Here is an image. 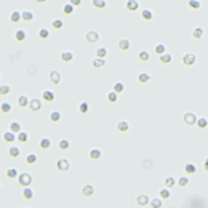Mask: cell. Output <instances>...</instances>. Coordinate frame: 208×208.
Returning a JSON list of instances; mask_svg holds the SVG:
<instances>
[{
  "mask_svg": "<svg viewBox=\"0 0 208 208\" xmlns=\"http://www.w3.org/2000/svg\"><path fill=\"white\" fill-rule=\"evenodd\" d=\"M19 19H22V11L14 10V11H11V13H10V21L11 22H18Z\"/></svg>",
  "mask_w": 208,
  "mask_h": 208,
  "instance_id": "17",
  "label": "cell"
},
{
  "mask_svg": "<svg viewBox=\"0 0 208 208\" xmlns=\"http://www.w3.org/2000/svg\"><path fill=\"white\" fill-rule=\"evenodd\" d=\"M61 72L59 70H56V69H53L51 72H50V80H51V83L54 85H58V83H61Z\"/></svg>",
  "mask_w": 208,
  "mask_h": 208,
  "instance_id": "8",
  "label": "cell"
},
{
  "mask_svg": "<svg viewBox=\"0 0 208 208\" xmlns=\"http://www.w3.org/2000/svg\"><path fill=\"white\" fill-rule=\"evenodd\" d=\"M19 154H21V149H19L18 146H11L8 149V155L11 157V159H18Z\"/></svg>",
  "mask_w": 208,
  "mask_h": 208,
  "instance_id": "19",
  "label": "cell"
},
{
  "mask_svg": "<svg viewBox=\"0 0 208 208\" xmlns=\"http://www.w3.org/2000/svg\"><path fill=\"white\" fill-rule=\"evenodd\" d=\"M117 130H119L120 133H125L130 130V123H128L127 120H120L119 123H117Z\"/></svg>",
  "mask_w": 208,
  "mask_h": 208,
  "instance_id": "15",
  "label": "cell"
},
{
  "mask_svg": "<svg viewBox=\"0 0 208 208\" xmlns=\"http://www.w3.org/2000/svg\"><path fill=\"white\" fill-rule=\"evenodd\" d=\"M155 53L159 54V56H160V54H163V53H167V46H165L163 43H159L155 46Z\"/></svg>",
  "mask_w": 208,
  "mask_h": 208,
  "instance_id": "50",
  "label": "cell"
},
{
  "mask_svg": "<svg viewBox=\"0 0 208 208\" xmlns=\"http://www.w3.org/2000/svg\"><path fill=\"white\" fill-rule=\"evenodd\" d=\"M112 90H114V91H117V93L120 95V93L125 90V85L122 83V82H115V83H114V87H112Z\"/></svg>",
  "mask_w": 208,
  "mask_h": 208,
  "instance_id": "43",
  "label": "cell"
},
{
  "mask_svg": "<svg viewBox=\"0 0 208 208\" xmlns=\"http://www.w3.org/2000/svg\"><path fill=\"white\" fill-rule=\"evenodd\" d=\"M125 7H127V10H130V11H136L139 8V2L138 0H127Z\"/></svg>",
  "mask_w": 208,
  "mask_h": 208,
  "instance_id": "12",
  "label": "cell"
},
{
  "mask_svg": "<svg viewBox=\"0 0 208 208\" xmlns=\"http://www.w3.org/2000/svg\"><path fill=\"white\" fill-rule=\"evenodd\" d=\"M40 147L43 149V151L50 149V147H51V139H50V138H42L40 139Z\"/></svg>",
  "mask_w": 208,
  "mask_h": 208,
  "instance_id": "34",
  "label": "cell"
},
{
  "mask_svg": "<svg viewBox=\"0 0 208 208\" xmlns=\"http://www.w3.org/2000/svg\"><path fill=\"white\" fill-rule=\"evenodd\" d=\"M58 147H59L61 151H67V149L70 147V141H69V139H66V138H62L59 143H58Z\"/></svg>",
  "mask_w": 208,
  "mask_h": 208,
  "instance_id": "29",
  "label": "cell"
},
{
  "mask_svg": "<svg viewBox=\"0 0 208 208\" xmlns=\"http://www.w3.org/2000/svg\"><path fill=\"white\" fill-rule=\"evenodd\" d=\"M74 8H75V7H74L72 3H66V5L62 7V13H64V14H72Z\"/></svg>",
  "mask_w": 208,
  "mask_h": 208,
  "instance_id": "40",
  "label": "cell"
},
{
  "mask_svg": "<svg viewBox=\"0 0 208 208\" xmlns=\"http://www.w3.org/2000/svg\"><path fill=\"white\" fill-rule=\"evenodd\" d=\"M187 7L192 8V10H199L200 7H202V3H200V0H189V2H187Z\"/></svg>",
  "mask_w": 208,
  "mask_h": 208,
  "instance_id": "39",
  "label": "cell"
},
{
  "mask_svg": "<svg viewBox=\"0 0 208 208\" xmlns=\"http://www.w3.org/2000/svg\"><path fill=\"white\" fill-rule=\"evenodd\" d=\"M149 203H151V199H149V195L146 194H141L136 197V205L138 207H147Z\"/></svg>",
  "mask_w": 208,
  "mask_h": 208,
  "instance_id": "6",
  "label": "cell"
},
{
  "mask_svg": "<svg viewBox=\"0 0 208 208\" xmlns=\"http://www.w3.org/2000/svg\"><path fill=\"white\" fill-rule=\"evenodd\" d=\"M203 167H205V171H207V173H208V157H207V159H205V163H203Z\"/></svg>",
  "mask_w": 208,
  "mask_h": 208,
  "instance_id": "55",
  "label": "cell"
},
{
  "mask_svg": "<svg viewBox=\"0 0 208 208\" xmlns=\"http://www.w3.org/2000/svg\"><path fill=\"white\" fill-rule=\"evenodd\" d=\"M51 26L54 27V29H58V30H59V29H62V26H64V22H62L61 19H54V21L51 22Z\"/></svg>",
  "mask_w": 208,
  "mask_h": 208,
  "instance_id": "53",
  "label": "cell"
},
{
  "mask_svg": "<svg viewBox=\"0 0 208 208\" xmlns=\"http://www.w3.org/2000/svg\"><path fill=\"white\" fill-rule=\"evenodd\" d=\"M18 176H19V173H18L16 168H8V170H7V178H10V179H18Z\"/></svg>",
  "mask_w": 208,
  "mask_h": 208,
  "instance_id": "30",
  "label": "cell"
},
{
  "mask_svg": "<svg viewBox=\"0 0 208 208\" xmlns=\"http://www.w3.org/2000/svg\"><path fill=\"white\" fill-rule=\"evenodd\" d=\"M91 5L98 10H103V8L107 7V2H106V0H91Z\"/></svg>",
  "mask_w": 208,
  "mask_h": 208,
  "instance_id": "22",
  "label": "cell"
},
{
  "mask_svg": "<svg viewBox=\"0 0 208 208\" xmlns=\"http://www.w3.org/2000/svg\"><path fill=\"white\" fill-rule=\"evenodd\" d=\"M56 168L59 171H67L69 168H70V162H69L67 159H59L56 162Z\"/></svg>",
  "mask_w": 208,
  "mask_h": 208,
  "instance_id": "5",
  "label": "cell"
},
{
  "mask_svg": "<svg viewBox=\"0 0 208 208\" xmlns=\"http://www.w3.org/2000/svg\"><path fill=\"white\" fill-rule=\"evenodd\" d=\"M69 3H72L74 7H78V5H82V0H69Z\"/></svg>",
  "mask_w": 208,
  "mask_h": 208,
  "instance_id": "54",
  "label": "cell"
},
{
  "mask_svg": "<svg viewBox=\"0 0 208 208\" xmlns=\"http://www.w3.org/2000/svg\"><path fill=\"white\" fill-rule=\"evenodd\" d=\"M3 139L7 141V143H13V141H18V133H14V131H11L8 130L3 135Z\"/></svg>",
  "mask_w": 208,
  "mask_h": 208,
  "instance_id": "10",
  "label": "cell"
},
{
  "mask_svg": "<svg viewBox=\"0 0 208 208\" xmlns=\"http://www.w3.org/2000/svg\"><path fill=\"white\" fill-rule=\"evenodd\" d=\"M35 18V14L32 13V11H29V10H24L22 11V21H32V19Z\"/></svg>",
  "mask_w": 208,
  "mask_h": 208,
  "instance_id": "32",
  "label": "cell"
},
{
  "mask_svg": "<svg viewBox=\"0 0 208 208\" xmlns=\"http://www.w3.org/2000/svg\"><path fill=\"white\" fill-rule=\"evenodd\" d=\"M78 111H80V114H87L90 111V104L87 101H82V103L78 104Z\"/></svg>",
  "mask_w": 208,
  "mask_h": 208,
  "instance_id": "38",
  "label": "cell"
},
{
  "mask_svg": "<svg viewBox=\"0 0 208 208\" xmlns=\"http://www.w3.org/2000/svg\"><path fill=\"white\" fill-rule=\"evenodd\" d=\"M29 103H30V99L26 95L18 96V106H19V107H29Z\"/></svg>",
  "mask_w": 208,
  "mask_h": 208,
  "instance_id": "13",
  "label": "cell"
},
{
  "mask_svg": "<svg viewBox=\"0 0 208 208\" xmlns=\"http://www.w3.org/2000/svg\"><path fill=\"white\" fill-rule=\"evenodd\" d=\"M18 183H19V186H22V187H27V186H30L32 184V175L30 173H19L18 176Z\"/></svg>",
  "mask_w": 208,
  "mask_h": 208,
  "instance_id": "1",
  "label": "cell"
},
{
  "mask_svg": "<svg viewBox=\"0 0 208 208\" xmlns=\"http://www.w3.org/2000/svg\"><path fill=\"white\" fill-rule=\"evenodd\" d=\"M117 46H119V50L120 51H127V50H130V46H131V42H130V38H120L119 40V43H117Z\"/></svg>",
  "mask_w": 208,
  "mask_h": 208,
  "instance_id": "7",
  "label": "cell"
},
{
  "mask_svg": "<svg viewBox=\"0 0 208 208\" xmlns=\"http://www.w3.org/2000/svg\"><path fill=\"white\" fill-rule=\"evenodd\" d=\"M176 183H178V181H176V178H173V176H168V178H165V186L170 187V189L175 186Z\"/></svg>",
  "mask_w": 208,
  "mask_h": 208,
  "instance_id": "41",
  "label": "cell"
},
{
  "mask_svg": "<svg viewBox=\"0 0 208 208\" xmlns=\"http://www.w3.org/2000/svg\"><path fill=\"white\" fill-rule=\"evenodd\" d=\"M203 34H205V30H203V27H195L194 30H192V37L200 40V38L203 37Z\"/></svg>",
  "mask_w": 208,
  "mask_h": 208,
  "instance_id": "25",
  "label": "cell"
},
{
  "mask_svg": "<svg viewBox=\"0 0 208 208\" xmlns=\"http://www.w3.org/2000/svg\"><path fill=\"white\" fill-rule=\"evenodd\" d=\"M106 98H107L109 103H117V99H119V93L112 90V91H109V93H107V96H106Z\"/></svg>",
  "mask_w": 208,
  "mask_h": 208,
  "instance_id": "35",
  "label": "cell"
},
{
  "mask_svg": "<svg viewBox=\"0 0 208 208\" xmlns=\"http://www.w3.org/2000/svg\"><path fill=\"white\" fill-rule=\"evenodd\" d=\"M91 66H93V67H96V69H99V67H104V66H106V61H104V58H95V59L91 61Z\"/></svg>",
  "mask_w": 208,
  "mask_h": 208,
  "instance_id": "23",
  "label": "cell"
},
{
  "mask_svg": "<svg viewBox=\"0 0 208 208\" xmlns=\"http://www.w3.org/2000/svg\"><path fill=\"white\" fill-rule=\"evenodd\" d=\"M22 197H24L26 200H32L34 199V191L30 189L29 186L24 187V191H22Z\"/></svg>",
  "mask_w": 208,
  "mask_h": 208,
  "instance_id": "28",
  "label": "cell"
},
{
  "mask_svg": "<svg viewBox=\"0 0 208 208\" xmlns=\"http://www.w3.org/2000/svg\"><path fill=\"white\" fill-rule=\"evenodd\" d=\"M61 117H62V114L59 111H53L51 115H50V119H51V122H59Z\"/></svg>",
  "mask_w": 208,
  "mask_h": 208,
  "instance_id": "47",
  "label": "cell"
},
{
  "mask_svg": "<svg viewBox=\"0 0 208 208\" xmlns=\"http://www.w3.org/2000/svg\"><path fill=\"white\" fill-rule=\"evenodd\" d=\"M101 155H103L101 149H91V151H90V159H93V160L101 159Z\"/></svg>",
  "mask_w": 208,
  "mask_h": 208,
  "instance_id": "31",
  "label": "cell"
},
{
  "mask_svg": "<svg viewBox=\"0 0 208 208\" xmlns=\"http://www.w3.org/2000/svg\"><path fill=\"white\" fill-rule=\"evenodd\" d=\"M189 181H191V179H189V176H187V175L179 176V178H178V184H179L181 187H186L187 184H189Z\"/></svg>",
  "mask_w": 208,
  "mask_h": 208,
  "instance_id": "37",
  "label": "cell"
},
{
  "mask_svg": "<svg viewBox=\"0 0 208 208\" xmlns=\"http://www.w3.org/2000/svg\"><path fill=\"white\" fill-rule=\"evenodd\" d=\"M0 109H2V112H3V114H8V112L11 111V104H10V103H2Z\"/></svg>",
  "mask_w": 208,
  "mask_h": 208,
  "instance_id": "52",
  "label": "cell"
},
{
  "mask_svg": "<svg viewBox=\"0 0 208 208\" xmlns=\"http://www.w3.org/2000/svg\"><path fill=\"white\" fill-rule=\"evenodd\" d=\"M72 59H74V53H72V51L66 50V51H62V53H61V61H64V62H70Z\"/></svg>",
  "mask_w": 208,
  "mask_h": 208,
  "instance_id": "20",
  "label": "cell"
},
{
  "mask_svg": "<svg viewBox=\"0 0 208 208\" xmlns=\"http://www.w3.org/2000/svg\"><path fill=\"white\" fill-rule=\"evenodd\" d=\"M82 194H83L85 197H91V195L95 194V187H93L91 184H87V186L82 187Z\"/></svg>",
  "mask_w": 208,
  "mask_h": 208,
  "instance_id": "14",
  "label": "cell"
},
{
  "mask_svg": "<svg viewBox=\"0 0 208 208\" xmlns=\"http://www.w3.org/2000/svg\"><path fill=\"white\" fill-rule=\"evenodd\" d=\"M35 162H37V155H35L34 152H30V154H27V157H26V163L32 165V163H35Z\"/></svg>",
  "mask_w": 208,
  "mask_h": 208,
  "instance_id": "48",
  "label": "cell"
},
{
  "mask_svg": "<svg viewBox=\"0 0 208 208\" xmlns=\"http://www.w3.org/2000/svg\"><path fill=\"white\" fill-rule=\"evenodd\" d=\"M149 207H152V208H160V207H163V199L160 197H157V199H152L151 200V203H149Z\"/></svg>",
  "mask_w": 208,
  "mask_h": 208,
  "instance_id": "21",
  "label": "cell"
},
{
  "mask_svg": "<svg viewBox=\"0 0 208 208\" xmlns=\"http://www.w3.org/2000/svg\"><path fill=\"white\" fill-rule=\"evenodd\" d=\"M197 127L200 128V130H203V128H207V127H208V119H207V117H199V120H197Z\"/></svg>",
  "mask_w": 208,
  "mask_h": 208,
  "instance_id": "36",
  "label": "cell"
},
{
  "mask_svg": "<svg viewBox=\"0 0 208 208\" xmlns=\"http://www.w3.org/2000/svg\"><path fill=\"white\" fill-rule=\"evenodd\" d=\"M27 139H29V135H27L26 131H19L18 133V141L19 143H27Z\"/></svg>",
  "mask_w": 208,
  "mask_h": 208,
  "instance_id": "46",
  "label": "cell"
},
{
  "mask_svg": "<svg viewBox=\"0 0 208 208\" xmlns=\"http://www.w3.org/2000/svg\"><path fill=\"white\" fill-rule=\"evenodd\" d=\"M160 197H162V199H170V187H167V186H165V187H162V189H160Z\"/></svg>",
  "mask_w": 208,
  "mask_h": 208,
  "instance_id": "42",
  "label": "cell"
},
{
  "mask_svg": "<svg viewBox=\"0 0 208 208\" xmlns=\"http://www.w3.org/2000/svg\"><path fill=\"white\" fill-rule=\"evenodd\" d=\"M138 59H139V61H143V62H147L149 59H151V54H149L146 50H143V51H139V53H138Z\"/></svg>",
  "mask_w": 208,
  "mask_h": 208,
  "instance_id": "33",
  "label": "cell"
},
{
  "mask_svg": "<svg viewBox=\"0 0 208 208\" xmlns=\"http://www.w3.org/2000/svg\"><path fill=\"white\" fill-rule=\"evenodd\" d=\"M11 91V87L10 85H2V87H0V95H8V93Z\"/></svg>",
  "mask_w": 208,
  "mask_h": 208,
  "instance_id": "51",
  "label": "cell"
},
{
  "mask_svg": "<svg viewBox=\"0 0 208 208\" xmlns=\"http://www.w3.org/2000/svg\"><path fill=\"white\" fill-rule=\"evenodd\" d=\"M35 2H38V3H45L46 0H35Z\"/></svg>",
  "mask_w": 208,
  "mask_h": 208,
  "instance_id": "56",
  "label": "cell"
},
{
  "mask_svg": "<svg viewBox=\"0 0 208 208\" xmlns=\"http://www.w3.org/2000/svg\"><path fill=\"white\" fill-rule=\"evenodd\" d=\"M8 128H10L11 131H14V133H19V131H22V130H21V128H22V125L19 123L18 120H13V122H10Z\"/></svg>",
  "mask_w": 208,
  "mask_h": 208,
  "instance_id": "18",
  "label": "cell"
},
{
  "mask_svg": "<svg viewBox=\"0 0 208 208\" xmlns=\"http://www.w3.org/2000/svg\"><path fill=\"white\" fill-rule=\"evenodd\" d=\"M38 37L43 38V40H45V38H48L50 37V30L46 29V27H42V29L38 30Z\"/></svg>",
  "mask_w": 208,
  "mask_h": 208,
  "instance_id": "45",
  "label": "cell"
},
{
  "mask_svg": "<svg viewBox=\"0 0 208 208\" xmlns=\"http://www.w3.org/2000/svg\"><path fill=\"white\" fill-rule=\"evenodd\" d=\"M29 107H30V111H34V112H38L42 109V101L40 99H30V103H29Z\"/></svg>",
  "mask_w": 208,
  "mask_h": 208,
  "instance_id": "11",
  "label": "cell"
},
{
  "mask_svg": "<svg viewBox=\"0 0 208 208\" xmlns=\"http://www.w3.org/2000/svg\"><path fill=\"white\" fill-rule=\"evenodd\" d=\"M107 56V50L104 48V46H101V48L96 50V58H106Z\"/></svg>",
  "mask_w": 208,
  "mask_h": 208,
  "instance_id": "49",
  "label": "cell"
},
{
  "mask_svg": "<svg viewBox=\"0 0 208 208\" xmlns=\"http://www.w3.org/2000/svg\"><path fill=\"white\" fill-rule=\"evenodd\" d=\"M26 37H27V34H26V30H22V29H19V30L14 32V38H16L18 42H24Z\"/></svg>",
  "mask_w": 208,
  "mask_h": 208,
  "instance_id": "26",
  "label": "cell"
},
{
  "mask_svg": "<svg viewBox=\"0 0 208 208\" xmlns=\"http://www.w3.org/2000/svg\"><path fill=\"white\" fill-rule=\"evenodd\" d=\"M171 61H173V54H170V53L160 54V62H162V64H170Z\"/></svg>",
  "mask_w": 208,
  "mask_h": 208,
  "instance_id": "24",
  "label": "cell"
},
{
  "mask_svg": "<svg viewBox=\"0 0 208 208\" xmlns=\"http://www.w3.org/2000/svg\"><path fill=\"white\" fill-rule=\"evenodd\" d=\"M85 38H87L88 43H96V42L99 40V32H96V30H88V32L85 34Z\"/></svg>",
  "mask_w": 208,
  "mask_h": 208,
  "instance_id": "4",
  "label": "cell"
},
{
  "mask_svg": "<svg viewBox=\"0 0 208 208\" xmlns=\"http://www.w3.org/2000/svg\"><path fill=\"white\" fill-rule=\"evenodd\" d=\"M181 61H183L184 66H194L195 61H197V56H195L194 53H186V54H183Z\"/></svg>",
  "mask_w": 208,
  "mask_h": 208,
  "instance_id": "3",
  "label": "cell"
},
{
  "mask_svg": "<svg viewBox=\"0 0 208 208\" xmlns=\"http://www.w3.org/2000/svg\"><path fill=\"white\" fill-rule=\"evenodd\" d=\"M149 80H151V74H149V72H141L138 75V82H139V83H147Z\"/></svg>",
  "mask_w": 208,
  "mask_h": 208,
  "instance_id": "27",
  "label": "cell"
},
{
  "mask_svg": "<svg viewBox=\"0 0 208 208\" xmlns=\"http://www.w3.org/2000/svg\"><path fill=\"white\" fill-rule=\"evenodd\" d=\"M184 171H186V175H195L197 173V165L192 162H187L184 165Z\"/></svg>",
  "mask_w": 208,
  "mask_h": 208,
  "instance_id": "9",
  "label": "cell"
},
{
  "mask_svg": "<svg viewBox=\"0 0 208 208\" xmlns=\"http://www.w3.org/2000/svg\"><path fill=\"white\" fill-rule=\"evenodd\" d=\"M42 98H43L45 103H51V101L54 99V93L51 91V90H45V91L42 93Z\"/></svg>",
  "mask_w": 208,
  "mask_h": 208,
  "instance_id": "16",
  "label": "cell"
},
{
  "mask_svg": "<svg viewBox=\"0 0 208 208\" xmlns=\"http://www.w3.org/2000/svg\"><path fill=\"white\" fill-rule=\"evenodd\" d=\"M183 120H184V123H186V125H189V127H194V125H197L199 117L195 115L194 112H186V114L183 115Z\"/></svg>",
  "mask_w": 208,
  "mask_h": 208,
  "instance_id": "2",
  "label": "cell"
},
{
  "mask_svg": "<svg viewBox=\"0 0 208 208\" xmlns=\"http://www.w3.org/2000/svg\"><path fill=\"white\" fill-rule=\"evenodd\" d=\"M154 18V13H152V10H143V19H146V21H151V19Z\"/></svg>",
  "mask_w": 208,
  "mask_h": 208,
  "instance_id": "44",
  "label": "cell"
}]
</instances>
